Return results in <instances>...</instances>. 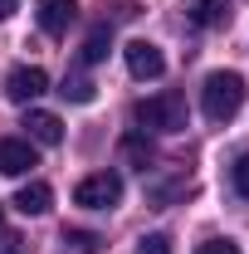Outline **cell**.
<instances>
[{"label": "cell", "mask_w": 249, "mask_h": 254, "mask_svg": "<svg viewBox=\"0 0 249 254\" xmlns=\"http://www.w3.org/2000/svg\"><path fill=\"white\" fill-rule=\"evenodd\" d=\"M200 103H205V118H210V123H230V118L245 108V78H240L235 68L210 73L205 88H200Z\"/></svg>", "instance_id": "1"}, {"label": "cell", "mask_w": 249, "mask_h": 254, "mask_svg": "<svg viewBox=\"0 0 249 254\" xmlns=\"http://www.w3.org/2000/svg\"><path fill=\"white\" fill-rule=\"evenodd\" d=\"M186 98L181 93H156L137 103V123L152 127V132H186Z\"/></svg>", "instance_id": "2"}, {"label": "cell", "mask_w": 249, "mask_h": 254, "mask_svg": "<svg viewBox=\"0 0 249 254\" xmlns=\"http://www.w3.org/2000/svg\"><path fill=\"white\" fill-rule=\"evenodd\" d=\"M118 200H123V176L118 171H93L73 186V205H83V210H113Z\"/></svg>", "instance_id": "3"}, {"label": "cell", "mask_w": 249, "mask_h": 254, "mask_svg": "<svg viewBox=\"0 0 249 254\" xmlns=\"http://www.w3.org/2000/svg\"><path fill=\"white\" fill-rule=\"evenodd\" d=\"M123 54H127L132 78H161V73H166V59H161V49H156L152 39H132Z\"/></svg>", "instance_id": "4"}, {"label": "cell", "mask_w": 249, "mask_h": 254, "mask_svg": "<svg viewBox=\"0 0 249 254\" xmlns=\"http://www.w3.org/2000/svg\"><path fill=\"white\" fill-rule=\"evenodd\" d=\"M34 15H39V30L49 34V39H59V34H68L78 5L73 0H34Z\"/></svg>", "instance_id": "5"}, {"label": "cell", "mask_w": 249, "mask_h": 254, "mask_svg": "<svg viewBox=\"0 0 249 254\" xmlns=\"http://www.w3.org/2000/svg\"><path fill=\"white\" fill-rule=\"evenodd\" d=\"M44 88H49V73L34 68V64H20V68L5 78V93L15 98V103H30V98H39Z\"/></svg>", "instance_id": "6"}, {"label": "cell", "mask_w": 249, "mask_h": 254, "mask_svg": "<svg viewBox=\"0 0 249 254\" xmlns=\"http://www.w3.org/2000/svg\"><path fill=\"white\" fill-rule=\"evenodd\" d=\"M30 166H39V157H34V147L25 137H5L0 142V171L5 176H25Z\"/></svg>", "instance_id": "7"}, {"label": "cell", "mask_w": 249, "mask_h": 254, "mask_svg": "<svg viewBox=\"0 0 249 254\" xmlns=\"http://www.w3.org/2000/svg\"><path fill=\"white\" fill-rule=\"evenodd\" d=\"M25 127H30V137L39 147H59L63 142V123L54 113H44V108H30V113H25Z\"/></svg>", "instance_id": "8"}, {"label": "cell", "mask_w": 249, "mask_h": 254, "mask_svg": "<svg viewBox=\"0 0 249 254\" xmlns=\"http://www.w3.org/2000/svg\"><path fill=\"white\" fill-rule=\"evenodd\" d=\"M49 200H54V190L44 186V181H30V186L15 190V210H20V215H44Z\"/></svg>", "instance_id": "9"}, {"label": "cell", "mask_w": 249, "mask_h": 254, "mask_svg": "<svg viewBox=\"0 0 249 254\" xmlns=\"http://www.w3.org/2000/svg\"><path fill=\"white\" fill-rule=\"evenodd\" d=\"M186 10H190V20H195L200 30H220V25H230V5H225V0H190Z\"/></svg>", "instance_id": "10"}, {"label": "cell", "mask_w": 249, "mask_h": 254, "mask_svg": "<svg viewBox=\"0 0 249 254\" xmlns=\"http://www.w3.org/2000/svg\"><path fill=\"white\" fill-rule=\"evenodd\" d=\"M123 157L132 161V166H142V171H147V161H152V142H147L142 132H127V137H123Z\"/></svg>", "instance_id": "11"}, {"label": "cell", "mask_w": 249, "mask_h": 254, "mask_svg": "<svg viewBox=\"0 0 249 254\" xmlns=\"http://www.w3.org/2000/svg\"><path fill=\"white\" fill-rule=\"evenodd\" d=\"M108 44H113V30H88V39H83V64H98V59H108Z\"/></svg>", "instance_id": "12"}, {"label": "cell", "mask_w": 249, "mask_h": 254, "mask_svg": "<svg viewBox=\"0 0 249 254\" xmlns=\"http://www.w3.org/2000/svg\"><path fill=\"white\" fill-rule=\"evenodd\" d=\"M63 98H68V103H93V83H88V78H63V88H59Z\"/></svg>", "instance_id": "13"}, {"label": "cell", "mask_w": 249, "mask_h": 254, "mask_svg": "<svg viewBox=\"0 0 249 254\" xmlns=\"http://www.w3.org/2000/svg\"><path fill=\"white\" fill-rule=\"evenodd\" d=\"M230 186L249 200V152H245V157H235V166H230Z\"/></svg>", "instance_id": "14"}, {"label": "cell", "mask_w": 249, "mask_h": 254, "mask_svg": "<svg viewBox=\"0 0 249 254\" xmlns=\"http://www.w3.org/2000/svg\"><path fill=\"white\" fill-rule=\"evenodd\" d=\"M137 254H171V235H142Z\"/></svg>", "instance_id": "15"}, {"label": "cell", "mask_w": 249, "mask_h": 254, "mask_svg": "<svg viewBox=\"0 0 249 254\" xmlns=\"http://www.w3.org/2000/svg\"><path fill=\"white\" fill-rule=\"evenodd\" d=\"M195 254H240V245H235V240H205Z\"/></svg>", "instance_id": "16"}, {"label": "cell", "mask_w": 249, "mask_h": 254, "mask_svg": "<svg viewBox=\"0 0 249 254\" xmlns=\"http://www.w3.org/2000/svg\"><path fill=\"white\" fill-rule=\"evenodd\" d=\"M63 240H73L78 250H98V235H88V230H68Z\"/></svg>", "instance_id": "17"}, {"label": "cell", "mask_w": 249, "mask_h": 254, "mask_svg": "<svg viewBox=\"0 0 249 254\" xmlns=\"http://www.w3.org/2000/svg\"><path fill=\"white\" fill-rule=\"evenodd\" d=\"M0 254H25V240L20 235H0Z\"/></svg>", "instance_id": "18"}, {"label": "cell", "mask_w": 249, "mask_h": 254, "mask_svg": "<svg viewBox=\"0 0 249 254\" xmlns=\"http://www.w3.org/2000/svg\"><path fill=\"white\" fill-rule=\"evenodd\" d=\"M15 10H20V0H0V20H10Z\"/></svg>", "instance_id": "19"}, {"label": "cell", "mask_w": 249, "mask_h": 254, "mask_svg": "<svg viewBox=\"0 0 249 254\" xmlns=\"http://www.w3.org/2000/svg\"><path fill=\"white\" fill-rule=\"evenodd\" d=\"M0 225H5V210H0Z\"/></svg>", "instance_id": "20"}]
</instances>
